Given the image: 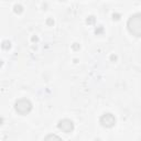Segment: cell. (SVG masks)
I'll return each mask as SVG.
<instances>
[{"instance_id":"cell-12","label":"cell","mask_w":141,"mask_h":141,"mask_svg":"<svg viewBox=\"0 0 141 141\" xmlns=\"http://www.w3.org/2000/svg\"><path fill=\"white\" fill-rule=\"evenodd\" d=\"M101 31H103V28H99V29L97 30V29H96V33H97V34H98V33L99 32H101Z\"/></svg>"},{"instance_id":"cell-7","label":"cell","mask_w":141,"mask_h":141,"mask_svg":"<svg viewBox=\"0 0 141 141\" xmlns=\"http://www.w3.org/2000/svg\"><path fill=\"white\" fill-rule=\"evenodd\" d=\"M10 46H11V43L9 41H4L2 42V49H10Z\"/></svg>"},{"instance_id":"cell-5","label":"cell","mask_w":141,"mask_h":141,"mask_svg":"<svg viewBox=\"0 0 141 141\" xmlns=\"http://www.w3.org/2000/svg\"><path fill=\"white\" fill-rule=\"evenodd\" d=\"M13 10H15L16 13H21L22 11H23V7H22L21 5H16L15 7H13Z\"/></svg>"},{"instance_id":"cell-2","label":"cell","mask_w":141,"mask_h":141,"mask_svg":"<svg viewBox=\"0 0 141 141\" xmlns=\"http://www.w3.org/2000/svg\"><path fill=\"white\" fill-rule=\"evenodd\" d=\"M15 109L18 114L20 115H27L31 111L32 109V104L29 99L27 98H21L16 101L15 104Z\"/></svg>"},{"instance_id":"cell-14","label":"cell","mask_w":141,"mask_h":141,"mask_svg":"<svg viewBox=\"0 0 141 141\" xmlns=\"http://www.w3.org/2000/svg\"><path fill=\"white\" fill-rule=\"evenodd\" d=\"M32 41H38V38H35V37L32 38Z\"/></svg>"},{"instance_id":"cell-9","label":"cell","mask_w":141,"mask_h":141,"mask_svg":"<svg viewBox=\"0 0 141 141\" xmlns=\"http://www.w3.org/2000/svg\"><path fill=\"white\" fill-rule=\"evenodd\" d=\"M112 19H114V20H119V19H120V15H119V13H114V15H112Z\"/></svg>"},{"instance_id":"cell-11","label":"cell","mask_w":141,"mask_h":141,"mask_svg":"<svg viewBox=\"0 0 141 141\" xmlns=\"http://www.w3.org/2000/svg\"><path fill=\"white\" fill-rule=\"evenodd\" d=\"M53 23H54V21L52 20V19H49L48 20V24H53Z\"/></svg>"},{"instance_id":"cell-6","label":"cell","mask_w":141,"mask_h":141,"mask_svg":"<svg viewBox=\"0 0 141 141\" xmlns=\"http://www.w3.org/2000/svg\"><path fill=\"white\" fill-rule=\"evenodd\" d=\"M44 139H45V140H49V139H57V140H61V137H57V136H55V134H49V136H46Z\"/></svg>"},{"instance_id":"cell-8","label":"cell","mask_w":141,"mask_h":141,"mask_svg":"<svg viewBox=\"0 0 141 141\" xmlns=\"http://www.w3.org/2000/svg\"><path fill=\"white\" fill-rule=\"evenodd\" d=\"M86 22H87L88 24H93L94 22H95V17H93V16L88 17V18H87V20H86Z\"/></svg>"},{"instance_id":"cell-1","label":"cell","mask_w":141,"mask_h":141,"mask_svg":"<svg viewBox=\"0 0 141 141\" xmlns=\"http://www.w3.org/2000/svg\"><path fill=\"white\" fill-rule=\"evenodd\" d=\"M128 31L134 37H141V13H134L127 22Z\"/></svg>"},{"instance_id":"cell-4","label":"cell","mask_w":141,"mask_h":141,"mask_svg":"<svg viewBox=\"0 0 141 141\" xmlns=\"http://www.w3.org/2000/svg\"><path fill=\"white\" fill-rule=\"evenodd\" d=\"M99 121H100L101 126L105 127V128H111L116 123V118L112 114H104L100 117V120Z\"/></svg>"},{"instance_id":"cell-10","label":"cell","mask_w":141,"mask_h":141,"mask_svg":"<svg viewBox=\"0 0 141 141\" xmlns=\"http://www.w3.org/2000/svg\"><path fill=\"white\" fill-rule=\"evenodd\" d=\"M73 49H74V50H78V49H79V45H78L77 43H75V44L73 45Z\"/></svg>"},{"instance_id":"cell-3","label":"cell","mask_w":141,"mask_h":141,"mask_svg":"<svg viewBox=\"0 0 141 141\" xmlns=\"http://www.w3.org/2000/svg\"><path fill=\"white\" fill-rule=\"evenodd\" d=\"M57 128L64 133H71L74 130V122L70 119H62L57 123Z\"/></svg>"},{"instance_id":"cell-15","label":"cell","mask_w":141,"mask_h":141,"mask_svg":"<svg viewBox=\"0 0 141 141\" xmlns=\"http://www.w3.org/2000/svg\"><path fill=\"white\" fill-rule=\"evenodd\" d=\"M61 1H64V0H61Z\"/></svg>"},{"instance_id":"cell-13","label":"cell","mask_w":141,"mask_h":141,"mask_svg":"<svg viewBox=\"0 0 141 141\" xmlns=\"http://www.w3.org/2000/svg\"><path fill=\"white\" fill-rule=\"evenodd\" d=\"M110 59H111L112 61H114V60L116 61V60H117V56H116V55H111V57H110Z\"/></svg>"}]
</instances>
